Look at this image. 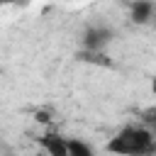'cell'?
<instances>
[{"instance_id": "cell-1", "label": "cell", "mask_w": 156, "mask_h": 156, "mask_svg": "<svg viewBox=\"0 0 156 156\" xmlns=\"http://www.w3.org/2000/svg\"><path fill=\"white\" fill-rule=\"evenodd\" d=\"M154 146L156 134L144 124H124L107 141V151L112 156H151Z\"/></svg>"}, {"instance_id": "cell-2", "label": "cell", "mask_w": 156, "mask_h": 156, "mask_svg": "<svg viewBox=\"0 0 156 156\" xmlns=\"http://www.w3.org/2000/svg\"><path fill=\"white\" fill-rule=\"evenodd\" d=\"M112 37H115L112 29H107L102 24H93L83 34V51H102L112 41Z\"/></svg>"}, {"instance_id": "cell-3", "label": "cell", "mask_w": 156, "mask_h": 156, "mask_svg": "<svg viewBox=\"0 0 156 156\" xmlns=\"http://www.w3.org/2000/svg\"><path fill=\"white\" fill-rule=\"evenodd\" d=\"M39 144L46 149L49 156H68V139H63L61 134L46 132L44 136H39Z\"/></svg>"}, {"instance_id": "cell-4", "label": "cell", "mask_w": 156, "mask_h": 156, "mask_svg": "<svg viewBox=\"0 0 156 156\" xmlns=\"http://www.w3.org/2000/svg\"><path fill=\"white\" fill-rule=\"evenodd\" d=\"M154 12H156V5H154V2H134V5L129 7V17H132V22H136V24H146Z\"/></svg>"}, {"instance_id": "cell-5", "label": "cell", "mask_w": 156, "mask_h": 156, "mask_svg": "<svg viewBox=\"0 0 156 156\" xmlns=\"http://www.w3.org/2000/svg\"><path fill=\"white\" fill-rule=\"evenodd\" d=\"M68 156H95L93 149L80 139H68Z\"/></svg>"}, {"instance_id": "cell-6", "label": "cell", "mask_w": 156, "mask_h": 156, "mask_svg": "<svg viewBox=\"0 0 156 156\" xmlns=\"http://www.w3.org/2000/svg\"><path fill=\"white\" fill-rule=\"evenodd\" d=\"M78 58L80 61H85V63H98V66H110V58L102 54V51H80L78 54Z\"/></svg>"}, {"instance_id": "cell-7", "label": "cell", "mask_w": 156, "mask_h": 156, "mask_svg": "<svg viewBox=\"0 0 156 156\" xmlns=\"http://www.w3.org/2000/svg\"><path fill=\"white\" fill-rule=\"evenodd\" d=\"M141 124L156 134V107H146V110L141 112Z\"/></svg>"}, {"instance_id": "cell-8", "label": "cell", "mask_w": 156, "mask_h": 156, "mask_svg": "<svg viewBox=\"0 0 156 156\" xmlns=\"http://www.w3.org/2000/svg\"><path fill=\"white\" fill-rule=\"evenodd\" d=\"M37 119H39V122H49V115H46V112H37Z\"/></svg>"}, {"instance_id": "cell-9", "label": "cell", "mask_w": 156, "mask_h": 156, "mask_svg": "<svg viewBox=\"0 0 156 156\" xmlns=\"http://www.w3.org/2000/svg\"><path fill=\"white\" fill-rule=\"evenodd\" d=\"M151 88H154V95H156V78H154V83H151Z\"/></svg>"}]
</instances>
